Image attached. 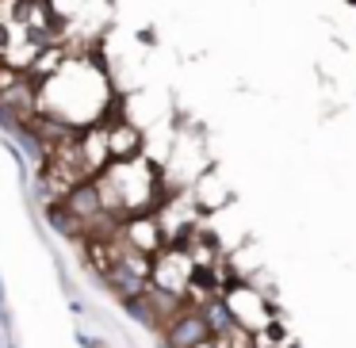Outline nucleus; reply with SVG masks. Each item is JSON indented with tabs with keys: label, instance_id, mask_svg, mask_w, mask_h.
I'll return each instance as SVG.
<instances>
[{
	"label": "nucleus",
	"instance_id": "f257e3e1",
	"mask_svg": "<svg viewBox=\"0 0 356 348\" xmlns=\"http://www.w3.org/2000/svg\"><path fill=\"white\" fill-rule=\"evenodd\" d=\"M104 283H108L111 291L119 295V302H123V299H134V295H146L149 283H154V264H149L146 253L131 249V253L115 256V260L104 268Z\"/></svg>",
	"mask_w": 356,
	"mask_h": 348
},
{
	"label": "nucleus",
	"instance_id": "f03ea898",
	"mask_svg": "<svg viewBox=\"0 0 356 348\" xmlns=\"http://www.w3.org/2000/svg\"><path fill=\"white\" fill-rule=\"evenodd\" d=\"M165 340H169L172 348H203L207 340H215V333H211V322H207V314H203V306H184V310H177V314L169 317V325H165Z\"/></svg>",
	"mask_w": 356,
	"mask_h": 348
},
{
	"label": "nucleus",
	"instance_id": "7ed1b4c3",
	"mask_svg": "<svg viewBox=\"0 0 356 348\" xmlns=\"http://www.w3.org/2000/svg\"><path fill=\"white\" fill-rule=\"evenodd\" d=\"M62 203L73 210V215L81 218V222H96V218L104 215V192H100V180H77V184L65 188Z\"/></svg>",
	"mask_w": 356,
	"mask_h": 348
},
{
	"label": "nucleus",
	"instance_id": "20e7f679",
	"mask_svg": "<svg viewBox=\"0 0 356 348\" xmlns=\"http://www.w3.org/2000/svg\"><path fill=\"white\" fill-rule=\"evenodd\" d=\"M127 238H131V249L146 256H157V249H165V233L157 218H127Z\"/></svg>",
	"mask_w": 356,
	"mask_h": 348
},
{
	"label": "nucleus",
	"instance_id": "39448f33",
	"mask_svg": "<svg viewBox=\"0 0 356 348\" xmlns=\"http://www.w3.org/2000/svg\"><path fill=\"white\" fill-rule=\"evenodd\" d=\"M203 314H207L211 333H215L218 340L230 337V333L238 329V314H234V306H230V299H226V295H211V299L203 302Z\"/></svg>",
	"mask_w": 356,
	"mask_h": 348
},
{
	"label": "nucleus",
	"instance_id": "423d86ee",
	"mask_svg": "<svg viewBox=\"0 0 356 348\" xmlns=\"http://www.w3.org/2000/svg\"><path fill=\"white\" fill-rule=\"evenodd\" d=\"M123 310H127V317H131V322L146 325V329H161V314H157L149 291L146 295H134V299H123Z\"/></svg>",
	"mask_w": 356,
	"mask_h": 348
},
{
	"label": "nucleus",
	"instance_id": "0eeeda50",
	"mask_svg": "<svg viewBox=\"0 0 356 348\" xmlns=\"http://www.w3.org/2000/svg\"><path fill=\"white\" fill-rule=\"evenodd\" d=\"M47 222L54 226L58 233H65V238H77L81 226H85V222H81V218L73 215L70 207H65V203H50V207H47Z\"/></svg>",
	"mask_w": 356,
	"mask_h": 348
},
{
	"label": "nucleus",
	"instance_id": "6e6552de",
	"mask_svg": "<svg viewBox=\"0 0 356 348\" xmlns=\"http://www.w3.org/2000/svg\"><path fill=\"white\" fill-rule=\"evenodd\" d=\"M0 325H4V333H8V348H16V345H12L16 322H12V306H8V295H4V279H0Z\"/></svg>",
	"mask_w": 356,
	"mask_h": 348
},
{
	"label": "nucleus",
	"instance_id": "1a4fd4ad",
	"mask_svg": "<svg viewBox=\"0 0 356 348\" xmlns=\"http://www.w3.org/2000/svg\"><path fill=\"white\" fill-rule=\"evenodd\" d=\"M203 348H226V345H222V340L215 337V340H207V345H203Z\"/></svg>",
	"mask_w": 356,
	"mask_h": 348
},
{
	"label": "nucleus",
	"instance_id": "9d476101",
	"mask_svg": "<svg viewBox=\"0 0 356 348\" xmlns=\"http://www.w3.org/2000/svg\"><path fill=\"white\" fill-rule=\"evenodd\" d=\"M0 47H4V31H0Z\"/></svg>",
	"mask_w": 356,
	"mask_h": 348
},
{
	"label": "nucleus",
	"instance_id": "9b49d317",
	"mask_svg": "<svg viewBox=\"0 0 356 348\" xmlns=\"http://www.w3.org/2000/svg\"><path fill=\"white\" fill-rule=\"evenodd\" d=\"M353 4H356V0H353Z\"/></svg>",
	"mask_w": 356,
	"mask_h": 348
}]
</instances>
